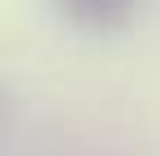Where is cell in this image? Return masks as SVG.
Returning <instances> with one entry per match:
<instances>
[{
    "mask_svg": "<svg viewBox=\"0 0 160 156\" xmlns=\"http://www.w3.org/2000/svg\"><path fill=\"white\" fill-rule=\"evenodd\" d=\"M61 4H65V13L78 26H95V30L121 26L134 9V0H61Z\"/></svg>",
    "mask_w": 160,
    "mask_h": 156,
    "instance_id": "6da1fadb",
    "label": "cell"
}]
</instances>
